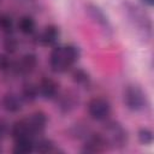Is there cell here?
<instances>
[{
  "mask_svg": "<svg viewBox=\"0 0 154 154\" xmlns=\"http://www.w3.org/2000/svg\"><path fill=\"white\" fill-rule=\"evenodd\" d=\"M124 102L129 109L141 111L146 107L147 99L140 87L131 84L124 89Z\"/></svg>",
  "mask_w": 154,
  "mask_h": 154,
  "instance_id": "obj_1",
  "label": "cell"
},
{
  "mask_svg": "<svg viewBox=\"0 0 154 154\" xmlns=\"http://www.w3.org/2000/svg\"><path fill=\"white\" fill-rule=\"evenodd\" d=\"M102 136L106 143H111L113 146H123L128 138L125 129L117 122H107L103 128Z\"/></svg>",
  "mask_w": 154,
  "mask_h": 154,
  "instance_id": "obj_2",
  "label": "cell"
},
{
  "mask_svg": "<svg viewBox=\"0 0 154 154\" xmlns=\"http://www.w3.org/2000/svg\"><path fill=\"white\" fill-rule=\"evenodd\" d=\"M88 113L95 120H106L111 113V105L102 97H94L88 102Z\"/></svg>",
  "mask_w": 154,
  "mask_h": 154,
  "instance_id": "obj_3",
  "label": "cell"
},
{
  "mask_svg": "<svg viewBox=\"0 0 154 154\" xmlns=\"http://www.w3.org/2000/svg\"><path fill=\"white\" fill-rule=\"evenodd\" d=\"M49 65L54 72H64L69 70L66 60H65L63 46H55L52 49L51 55H49Z\"/></svg>",
  "mask_w": 154,
  "mask_h": 154,
  "instance_id": "obj_4",
  "label": "cell"
},
{
  "mask_svg": "<svg viewBox=\"0 0 154 154\" xmlns=\"http://www.w3.org/2000/svg\"><path fill=\"white\" fill-rule=\"evenodd\" d=\"M106 141L101 134H88L85 135V142L83 152L87 153H97L102 152L106 147Z\"/></svg>",
  "mask_w": 154,
  "mask_h": 154,
  "instance_id": "obj_5",
  "label": "cell"
},
{
  "mask_svg": "<svg viewBox=\"0 0 154 154\" xmlns=\"http://www.w3.org/2000/svg\"><path fill=\"white\" fill-rule=\"evenodd\" d=\"M37 66V57L34 54V53H26L24 54L20 60L17 63L16 65V71L18 73H23V75H26V73H30L32 72Z\"/></svg>",
  "mask_w": 154,
  "mask_h": 154,
  "instance_id": "obj_6",
  "label": "cell"
},
{
  "mask_svg": "<svg viewBox=\"0 0 154 154\" xmlns=\"http://www.w3.org/2000/svg\"><path fill=\"white\" fill-rule=\"evenodd\" d=\"M38 93L45 99H53L58 94V84L52 78H43L38 84Z\"/></svg>",
  "mask_w": 154,
  "mask_h": 154,
  "instance_id": "obj_7",
  "label": "cell"
},
{
  "mask_svg": "<svg viewBox=\"0 0 154 154\" xmlns=\"http://www.w3.org/2000/svg\"><path fill=\"white\" fill-rule=\"evenodd\" d=\"M26 120H28V124H29V128H30L31 134L41 132L42 130H45V128L47 125V117L41 111L32 113L31 117L28 118Z\"/></svg>",
  "mask_w": 154,
  "mask_h": 154,
  "instance_id": "obj_8",
  "label": "cell"
},
{
  "mask_svg": "<svg viewBox=\"0 0 154 154\" xmlns=\"http://www.w3.org/2000/svg\"><path fill=\"white\" fill-rule=\"evenodd\" d=\"M87 12L89 13L90 18L94 19V22L97 23L100 26H102V28H105V29H109V28H111L107 17H106L105 13L102 12V10H100L96 5H94V4H88V5H87Z\"/></svg>",
  "mask_w": 154,
  "mask_h": 154,
  "instance_id": "obj_9",
  "label": "cell"
},
{
  "mask_svg": "<svg viewBox=\"0 0 154 154\" xmlns=\"http://www.w3.org/2000/svg\"><path fill=\"white\" fill-rule=\"evenodd\" d=\"M38 38L43 46H54L59 38V29L55 25H47Z\"/></svg>",
  "mask_w": 154,
  "mask_h": 154,
  "instance_id": "obj_10",
  "label": "cell"
},
{
  "mask_svg": "<svg viewBox=\"0 0 154 154\" xmlns=\"http://www.w3.org/2000/svg\"><path fill=\"white\" fill-rule=\"evenodd\" d=\"M11 134H12V136H13L14 140H18V138H22V137L32 136L26 119L17 120V122L12 125V128H11Z\"/></svg>",
  "mask_w": 154,
  "mask_h": 154,
  "instance_id": "obj_11",
  "label": "cell"
},
{
  "mask_svg": "<svg viewBox=\"0 0 154 154\" xmlns=\"http://www.w3.org/2000/svg\"><path fill=\"white\" fill-rule=\"evenodd\" d=\"M4 108L10 113H17L22 109V101L16 94H6L2 99Z\"/></svg>",
  "mask_w": 154,
  "mask_h": 154,
  "instance_id": "obj_12",
  "label": "cell"
},
{
  "mask_svg": "<svg viewBox=\"0 0 154 154\" xmlns=\"http://www.w3.org/2000/svg\"><path fill=\"white\" fill-rule=\"evenodd\" d=\"M129 11H130V14H131V18L134 19V22H135L137 25H140L142 30L148 31V32L150 34V30H152V29H150V28H152L150 20H149L146 16H143V13H141L137 7H131V8H129Z\"/></svg>",
  "mask_w": 154,
  "mask_h": 154,
  "instance_id": "obj_13",
  "label": "cell"
},
{
  "mask_svg": "<svg viewBox=\"0 0 154 154\" xmlns=\"http://www.w3.org/2000/svg\"><path fill=\"white\" fill-rule=\"evenodd\" d=\"M16 144H14V152L16 153H29L32 152L35 148V144L31 140V136L29 137H22L18 140H14Z\"/></svg>",
  "mask_w": 154,
  "mask_h": 154,
  "instance_id": "obj_14",
  "label": "cell"
},
{
  "mask_svg": "<svg viewBox=\"0 0 154 154\" xmlns=\"http://www.w3.org/2000/svg\"><path fill=\"white\" fill-rule=\"evenodd\" d=\"M63 51H64V55H65V60H66L67 67L70 69L78 60V58H79V51L73 45L63 46Z\"/></svg>",
  "mask_w": 154,
  "mask_h": 154,
  "instance_id": "obj_15",
  "label": "cell"
},
{
  "mask_svg": "<svg viewBox=\"0 0 154 154\" xmlns=\"http://www.w3.org/2000/svg\"><path fill=\"white\" fill-rule=\"evenodd\" d=\"M35 20L32 17L30 16H23L20 19H19V23H18V29L20 30V32L25 34V35H29V34H32L35 31Z\"/></svg>",
  "mask_w": 154,
  "mask_h": 154,
  "instance_id": "obj_16",
  "label": "cell"
},
{
  "mask_svg": "<svg viewBox=\"0 0 154 154\" xmlns=\"http://www.w3.org/2000/svg\"><path fill=\"white\" fill-rule=\"evenodd\" d=\"M38 87L34 85V84H26L24 88H23V91H22V97L28 101V102H32L37 99L38 96Z\"/></svg>",
  "mask_w": 154,
  "mask_h": 154,
  "instance_id": "obj_17",
  "label": "cell"
},
{
  "mask_svg": "<svg viewBox=\"0 0 154 154\" xmlns=\"http://www.w3.org/2000/svg\"><path fill=\"white\" fill-rule=\"evenodd\" d=\"M0 30L10 35L13 30V20L8 14H0Z\"/></svg>",
  "mask_w": 154,
  "mask_h": 154,
  "instance_id": "obj_18",
  "label": "cell"
},
{
  "mask_svg": "<svg viewBox=\"0 0 154 154\" xmlns=\"http://www.w3.org/2000/svg\"><path fill=\"white\" fill-rule=\"evenodd\" d=\"M72 79H73V82L76 84L84 85V84H87L89 82V75L82 69H76L72 72Z\"/></svg>",
  "mask_w": 154,
  "mask_h": 154,
  "instance_id": "obj_19",
  "label": "cell"
},
{
  "mask_svg": "<svg viewBox=\"0 0 154 154\" xmlns=\"http://www.w3.org/2000/svg\"><path fill=\"white\" fill-rule=\"evenodd\" d=\"M35 149L37 152H41V153H48V152H53L54 150V144L49 140H41V141L37 142Z\"/></svg>",
  "mask_w": 154,
  "mask_h": 154,
  "instance_id": "obj_20",
  "label": "cell"
},
{
  "mask_svg": "<svg viewBox=\"0 0 154 154\" xmlns=\"http://www.w3.org/2000/svg\"><path fill=\"white\" fill-rule=\"evenodd\" d=\"M17 47H18V41L13 37V36H7L4 41V48L7 53L12 54L17 51Z\"/></svg>",
  "mask_w": 154,
  "mask_h": 154,
  "instance_id": "obj_21",
  "label": "cell"
},
{
  "mask_svg": "<svg viewBox=\"0 0 154 154\" xmlns=\"http://www.w3.org/2000/svg\"><path fill=\"white\" fill-rule=\"evenodd\" d=\"M138 138L143 144H150L153 142V132L149 129H142L138 132Z\"/></svg>",
  "mask_w": 154,
  "mask_h": 154,
  "instance_id": "obj_22",
  "label": "cell"
},
{
  "mask_svg": "<svg viewBox=\"0 0 154 154\" xmlns=\"http://www.w3.org/2000/svg\"><path fill=\"white\" fill-rule=\"evenodd\" d=\"M75 102L72 100V96L70 95H63L61 99H60V108H64L65 111H70L72 107H73Z\"/></svg>",
  "mask_w": 154,
  "mask_h": 154,
  "instance_id": "obj_23",
  "label": "cell"
},
{
  "mask_svg": "<svg viewBox=\"0 0 154 154\" xmlns=\"http://www.w3.org/2000/svg\"><path fill=\"white\" fill-rule=\"evenodd\" d=\"M11 69V61L7 55L0 54V71H8Z\"/></svg>",
  "mask_w": 154,
  "mask_h": 154,
  "instance_id": "obj_24",
  "label": "cell"
},
{
  "mask_svg": "<svg viewBox=\"0 0 154 154\" xmlns=\"http://www.w3.org/2000/svg\"><path fill=\"white\" fill-rule=\"evenodd\" d=\"M5 125H2V123H0V140L4 137V135H5Z\"/></svg>",
  "mask_w": 154,
  "mask_h": 154,
  "instance_id": "obj_25",
  "label": "cell"
},
{
  "mask_svg": "<svg viewBox=\"0 0 154 154\" xmlns=\"http://www.w3.org/2000/svg\"><path fill=\"white\" fill-rule=\"evenodd\" d=\"M144 5H148V6H153V2H154V0H141Z\"/></svg>",
  "mask_w": 154,
  "mask_h": 154,
  "instance_id": "obj_26",
  "label": "cell"
},
{
  "mask_svg": "<svg viewBox=\"0 0 154 154\" xmlns=\"http://www.w3.org/2000/svg\"><path fill=\"white\" fill-rule=\"evenodd\" d=\"M0 2H1V0H0Z\"/></svg>",
  "mask_w": 154,
  "mask_h": 154,
  "instance_id": "obj_27",
  "label": "cell"
}]
</instances>
